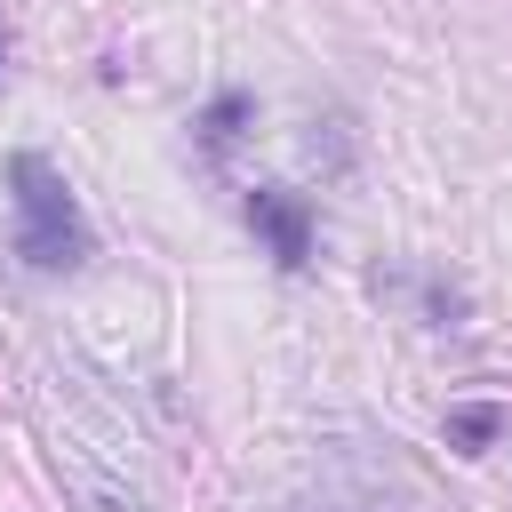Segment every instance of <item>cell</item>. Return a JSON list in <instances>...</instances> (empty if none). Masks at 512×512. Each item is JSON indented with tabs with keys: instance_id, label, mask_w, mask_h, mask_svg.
I'll list each match as a JSON object with an SVG mask.
<instances>
[{
	"instance_id": "6da1fadb",
	"label": "cell",
	"mask_w": 512,
	"mask_h": 512,
	"mask_svg": "<svg viewBox=\"0 0 512 512\" xmlns=\"http://www.w3.org/2000/svg\"><path fill=\"white\" fill-rule=\"evenodd\" d=\"M8 192H16V256L32 272H80L96 240H88V216H80L72 184L56 176V160L16 152L8 160Z\"/></svg>"
},
{
	"instance_id": "7a4b0ae2",
	"label": "cell",
	"mask_w": 512,
	"mask_h": 512,
	"mask_svg": "<svg viewBox=\"0 0 512 512\" xmlns=\"http://www.w3.org/2000/svg\"><path fill=\"white\" fill-rule=\"evenodd\" d=\"M248 224L264 232V248L296 272V264H312V208L296 200V192H280V184H256L248 192Z\"/></svg>"
},
{
	"instance_id": "3957f363",
	"label": "cell",
	"mask_w": 512,
	"mask_h": 512,
	"mask_svg": "<svg viewBox=\"0 0 512 512\" xmlns=\"http://www.w3.org/2000/svg\"><path fill=\"white\" fill-rule=\"evenodd\" d=\"M248 120H256V96H248V88H224V96L200 112V136H208V144H232Z\"/></svg>"
},
{
	"instance_id": "277c9868",
	"label": "cell",
	"mask_w": 512,
	"mask_h": 512,
	"mask_svg": "<svg viewBox=\"0 0 512 512\" xmlns=\"http://www.w3.org/2000/svg\"><path fill=\"white\" fill-rule=\"evenodd\" d=\"M496 432H504V408H488V400H480V408H456V416H448V440H456L464 456H480V448H488Z\"/></svg>"
},
{
	"instance_id": "5b68a950",
	"label": "cell",
	"mask_w": 512,
	"mask_h": 512,
	"mask_svg": "<svg viewBox=\"0 0 512 512\" xmlns=\"http://www.w3.org/2000/svg\"><path fill=\"white\" fill-rule=\"evenodd\" d=\"M96 512H136V504H120V496H104V504H96Z\"/></svg>"
},
{
	"instance_id": "8992f818",
	"label": "cell",
	"mask_w": 512,
	"mask_h": 512,
	"mask_svg": "<svg viewBox=\"0 0 512 512\" xmlns=\"http://www.w3.org/2000/svg\"><path fill=\"white\" fill-rule=\"evenodd\" d=\"M0 48H8V40H0Z\"/></svg>"
}]
</instances>
